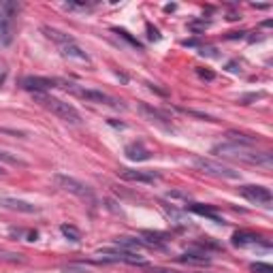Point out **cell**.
I'll use <instances>...</instances> for the list:
<instances>
[{
	"label": "cell",
	"mask_w": 273,
	"mask_h": 273,
	"mask_svg": "<svg viewBox=\"0 0 273 273\" xmlns=\"http://www.w3.org/2000/svg\"><path fill=\"white\" fill-rule=\"evenodd\" d=\"M211 154L220 156V158L245 162V165H256V167H265V169H271L273 167V156L269 152H256V149H252V147L237 145V143H231V141L213 145L211 147Z\"/></svg>",
	"instance_id": "cell-1"
},
{
	"label": "cell",
	"mask_w": 273,
	"mask_h": 273,
	"mask_svg": "<svg viewBox=\"0 0 273 273\" xmlns=\"http://www.w3.org/2000/svg\"><path fill=\"white\" fill-rule=\"evenodd\" d=\"M56 86L67 90V92L75 94L77 99H83L88 102H96V105H107V107H113V109H124V102L113 99L101 90H92V88H86V86H79V83H73V81H64V79H56Z\"/></svg>",
	"instance_id": "cell-2"
},
{
	"label": "cell",
	"mask_w": 273,
	"mask_h": 273,
	"mask_svg": "<svg viewBox=\"0 0 273 273\" xmlns=\"http://www.w3.org/2000/svg\"><path fill=\"white\" fill-rule=\"evenodd\" d=\"M32 96H34V102H38V105L45 107L47 111L58 115L60 120L68 122V124H81V113L77 111L70 102H64L60 99H54L51 94H32Z\"/></svg>",
	"instance_id": "cell-3"
},
{
	"label": "cell",
	"mask_w": 273,
	"mask_h": 273,
	"mask_svg": "<svg viewBox=\"0 0 273 273\" xmlns=\"http://www.w3.org/2000/svg\"><path fill=\"white\" fill-rule=\"evenodd\" d=\"M19 13V2L6 0L0 4V43L11 45L15 36V17Z\"/></svg>",
	"instance_id": "cell-4"
},
{
	"label": "cell",
	"mask_w": 273,
	"mask_h": 273,
	"mask_svg": "<svg viewBox=\"0 0 273 273\" xmlns=\"http://www.w3.org/2000/svg\"><path fill=\"white\" fill-rule=\"evenodd\" d=\"M192 165L199 169L201 173L205 175H211V177H220V179H239V171L235 169L226 167V165H220V162L211 160V158H203V156H197L192 160Z\"/></svg>",
	"instance_id": "cell-5"
},
{
	"label": "cell",
	"mask_w": 273,
	"mask_h": 273,
	"mask_svg": "<svg viewBox=\"0 0 273 273\" xmlns=\"http://www.w3.org/2000/svg\"><path fill=\"white\" fill-rule=\"evenodd\" d=\"M54 181L58 184V188H62L64 192H68V194H75V197H79L83 201H88V203H96V197H94V192L90 190V188L86 184H81L79 179H75V177H68V175H62V173H56L54 175Z\"/></svg>",
	"instance_id": "cell-6"
},
{
	"label": "cell",
	"mask_w": 273,
	"mask_h": 273,
	"mask_svg": "<svg viewBox=\"0 0 273 273\" xmlns=\"http://www.w3.org/2000/svg\"><path fill=\"white\" fill-rule=\"evenodd\" d=\"M239 192H241L243 199H248L250 203H256V205H271V201H273L271 190H269V188H265V186H254V184L241 186V188H239Z\"/></svg>",
	"instance_id": "cell-7"
},
{
	"label": "cell",
	"mask_w": 273,
	"mask_h": 273,
	"mask_svg": "<svg viewBox=\"0 0 273 273\" xmlns=\"http://www.w3.org/2000/svg\"><path fill=\"white\" fill-rule=\"evenodd\" d=\"M118 175L126 181H139V184H154L160 179L156 171H139V169H120Z\"/></svg>",
	"instance_id": "cell-8"
},
{
	"label": "cell",
	"mask_w": 273,
	"mask_h": 273,
	"mask_svg": "<svg viewBox=\"0 0 273 273\" xmlns=\"http://www.w3.org/2000/svg\"><path fill=\"white\" fill-rule=\"evenodd\" d=\"M22 88L32 94H47V90L56 88V79H49V77H26L22 81Z\"/></svg>",
	"instance_id": "cell-9"
},
{
	"label": "cell",
	"mask_w": 273,
	"mask_h": 273,
	"mask_svg": "<svg viewBox=\"0 0 273 273\" xmlns=\"http://www.w3.org/2000/svg\"><path fill=\"white\" fill-rule=\"evenodd\" d=\"M0 207L4 209H11V211H19V213H36L38 207L28 203V201H19V199H11V197H4L0 199Z\"/></svg>",
	"instance_id": "cell-10"
},
{
	"label": "cell",
	"mask_w": 273,
	"mask_h": 273,
	"mask_svg": "<svg viewBox=\"0 0 273 273\" xmlns=\"http://www.w3.org/2000/svg\"><path fill=\"white\" fill-rule=\"evenodd\" d=\"M139 111L143 113V118H145V120L156 122V124H160L162 128H171V124H169V118H167V113L158 111V109H154V107L145 105V102H141V105H139Z\"/></svg>",
	"instance_id": "cell-11"
},
{
	"label": "cell",
	"mask_w": 273,
	"mask_h": 273,
	"mask_svg": "<svg viewBox=\"0 0 273 273\" xmlns=\"http://www.w3.org/2000/svg\"><path fill=\"white\" fill-rule=\"evenodd\" d=\"M60 51H62L64 58H68V60H77V62H81V64H90V56L79 47V45H77V41L75 43H68V45H62Z\"/></svg>",
	"instance_id": "cell-12"
},
{
	"label": "cell",
	"mask_w": 273,
	"mask_h": 273,
	"mask_svg": "<svg viewBox=\"0 0 273 273\" xmlns=\"http://www.w3.org/2000/svg\"><path fill=\"white\" fill-rule=\"evenodd\" d=\"M124 154H126V158L133 160V162H143V160H149V158H152L149 149H145V147L141 145V143H131V145H126Z\"/></svg>",
	"instance_id": "cell-13"
},
{
	"label": "cell",
	"mask_w": 273,
	"mask_h": 273,
	"mask_svg": "<svg viewBox=\"0 0 273 273\" xmlns=\"http://www.w3.org/2000/svg\"><path fill=\"white\" fill-rule=\"evenodd\" d=\"M139 237L145 241L147 248H162L169 239V235H165V233H154V231H141Z\"/></svg>",
	"instance_id": "cell-14"
},
{
	"label": "cell",
	"mask_w": 273,
	"mask_h": 273,
	"mask_svg": "<svg viewBox=\"0 0 273 273\" xmlns=\"http://www.w3.org/2000/svg\"><path fill=\"white\" fill-rule=\"evenodd\" d=\"M113 243L122 250H128V252H136L141 248H147L141 237H118V239H113Z\"/></svg>",
	"instance_id": "cell-15"
},
{
	"label": "cell",
	"mask_w": 273,
	"mask_h": 273,
	"mask_svg": "<svg viewBox=\"0 0 273 273\" xmlns=\"http://www.w3.org/2000/svg\"><path fill=\"white\" fill-rule=\"evenodd\" d=\"M43 32H45V36L51 38L54 43H58L62 47V45H68V43H75V38L67 34V32H60V30H56V28H51V26H43Z\"/></svg>",
	"instance_id": "cell-16"
},
{
	"label": "cell",
	"mask_w": 273,
	"mask_h": 273,
	"mask_svg": "<svg viewBox=\"0 0 273 273\" xmlns=\"http://www.w3.org/2000/svg\"><path fill=\"white\" fill-rule=\"evenodd\" d=\"M188 209H190L192 213H199V216H205V218H209L213 220L216 224H222V218L216 213V209L209 205H201V203H192V205H188Z\"/></svg>",
	"instance_id": "cell-17"
},
{
	"label": "cell",
	"mask_w": 273,
	"mask_h": 273,
	"mask_svg": "<svg viewBox=\"0 0 273 273\" xmlns=\"http://www.w3.org/2000/svg\"><path fill=\"white\" fill-rule=\"evenodd\" d=\"M233 245H237V248H245V245H254L261 241V237H256V235H252V233H243V231H239L233 235Z\"/></svg>",
	"instance_id": "cell-18"
},
{
	"label": "cell",
	"mask_w": 273,
	"mask_h": 273,
	"mask_svg": "<svg viewBox=\"0 0 273 273\" xmlns=\"http://www.w3.org/2000/svg\"><path fill=\"white\" fill-rule=\"evenodd\" d=\"M226 136H229L231 143H237V145H245V147H250V145H254V143H258L256 136L243 135V133H237V131H229V133H226Z\"/></svg>",
	"instance_id": "cell-19"
},
{
	"label": "cell",
	"mask_w": 273,
	"mask_h": 273,
	"mask_svg": "<svg viewBox=\"0 0 273 273\" xmlns=\"http://www.w3.org/2000/svg\"><path fill=\"white\" fill-rule=\"evenodd\" d=\"M179 263H186V265H209V258H207V254H192V252H186V254L179 256Z\"/></svg>",
	"instance_id": "cell-20"
},
{
	"label": "cell",
	"mask_w": 273,
	"mask_h": 273,
	"mask_svg": "<svg viewBox=\"0 0 273 273\" xmlns=\"http://www.w3.org/2000/svg\"><path fill=\"white\" fill-rule=\"evenodd\" d=\"M60 231H62V235L67 237L68 241H73V243H79V241H81V233L77 231L73 224H62Z\"/></svg>",
	"instance_id": "cell-21"
},
{
	"label": "cell",
	"mask_w": 273,
	"mask_h": 273,
	"mask_svg": "<svg viewBox=\"0 0 273 273\" xmlns=\"http://www.w3.org/2000/svg\"><path fill=\"white\" fill-rule=\"evenodd\" d=\"M0 261L2 263H13V265H22L26 263V258L17 252H9V250H0Z\"/></svg>",
	"instance_id": "cell-22"
},
{
	"label": "cell",
	"mask_w": 273,
	"mask_h": 273,
	"mask_svg": "<svg viewBox=\"0 0 273 273\" xmlns=\"http://www.w3.org/2000/svg\"><path fill=\"white\" fill-rule=\"evenodd\" d=\"M162 209H165V213L171 220H175V224H179V226H188V222L184 220V216H181V213L175 209V207H171V205H162Z\"/></svg>",
	"instance_id": "cell-23"
},
{
	"label": "cell",
	"mask_w": 273,
	"mask_h": 273,
	"mask_svg": "<svg viewBox=\"0 0 273 273\" xmlns=\"http://www.w3.org/2000/svg\"><path fill=\"white\" fill-rule=\"evenodd\" d=\"M0 162H6V165H13V167H26V160L17 158V156H13L9 152H4V149H0Z\"/></svg>",
	"instance_id": "cell-24"
},
{
	"label": "cell",
	"mask_w": 273,
	"mask_h": 273,
	"mask_svg": "<svg viewBox=\"0 0 273 273\" xmlns=\"http://www.w3.org/2000/svg\"><path fill=\"white\" fill-rule=\"evenodd\" d=\"M113 32H115V34H120L122 38H124V41H128V43H131V45H133V47H136V49H143V47H141V43H139V41H136V38H133V36H131V34H128V32H126V30L113 28Z\"/></svg>",
	"instance_id": "cell-25"
},
{
	"label": "cell",
	"mask_w": 273,
	"mask_h": 273,
	"mask_svg": "<svg viewBox=\"0 0 273 273\" xmlns=\"http://www.w3.org/2000/svg\"><path fill=\"white\" fill-rule=\"evenodd\" d=\"M250 271L252 273H273V267L267 263H252L250 265Z\"/></svg>",
	"instance_id": "cell-26"
},
{
	"label": "cell",
	"mask_w": 273,
	"mask_h": 273,
	"mask_svg": "<svg viewBox=\"0 0 273 273\" xmlns=\"http://www.w3.org/2000/svg\"><path fill=\"white\" fill-rule=\"evenodd\" d=\"M62 271H67V273H92L88 267H83V265H67Z\"/></svg>",
	"instance_id": "cell-27"
},
{
	"label": "cell",
	"mask_w": 273,
	"mask_h": 273,
	"mask_svg": "<svg viewBox=\"0 0 273 273\" xmlns=\"http://www.w3.org/2000/svg\"><path fill=\"white\" fill-rule=\"evenodd\" d=\"M6 77H9V67H6L4 60H0V88H2V83L6 81Z\"/></svg>",
	"instance_id": "cell-28"
},
{
	"label": "cell",
	"mask_w": 273,
	"mask_h": 273,
	"mask_svg": "<svg viewBox=\"0 0 273 273\" xmlns=\"http://www.w3.org/2000/svg\"><path fill=\"white\" fill-rule=\"evenodd\" d=\"M197 75L201 77V79H205V81H211L213 77H216L211 70H207V68H197Z\"/></svg>",
	"instance_id": "cell-29"
},
{
	"label": "cell",
	"mask_w": 273,
	"mask_h": 273,
	"mask_svg": "<svg viewBox=\"0 0 273 273\" xmlns=\"http://www.w3.org/2000/svg\"><path fill=\"white\" fill-rule=\"evenodd\" d=\"M147 32H149V38H152V41H158V38H160L158 30H156V28H152V24H147Z\"/></svg>",
	"instance_id": "cell-30"
},
{
	"label": "cell",
	"mask_w": 273,
	"mask_h": 273,
	"mask_svg": "<svg viewBox=\"0 0 273 273\" xmlns=\"http://www.w3.org/2000/svg\"><path fill=\"white\" fill-rule=\"evenodd\" d=\"M152 273H177V271H167V269H154Z\"/></svg>",
	"instance_id": "cell-31"
},
{
	"label": "cell",
	"mask_w": 273,
	"mask_h": 273,
	"mask_svg": "<svg viewBox=\"0 0 273 273\" xmlns=\"http://www.w3.org/2000/svg\"><path fill=\"white\" fill-rule=\"evenodd\" d=\"M2 173H6V171H4V169H2V167H0V175H2Z\"/></svg>",
	"instance_id": "cell-32"
}]
</instances>
